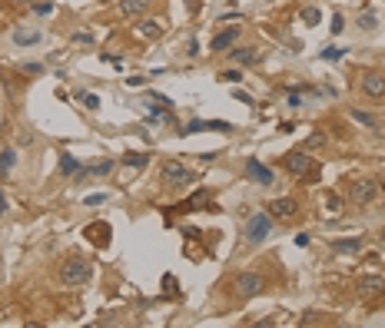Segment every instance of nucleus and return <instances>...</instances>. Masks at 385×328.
<instances>
[{"instance_id":"obj_24","label":"nucleus","mask_w":385,"mask_h":328,"mask_svg":"<svg viewBox=\"0 0 385 328\" xmlns=\"http://www.w3.org/2000/svg\"><path fill=\"white\" fill-rule=\"evenodd\" d=\"M76 100H80L90 113H96V110H100V96H96V93H76Z\"/></svg>"},{"instance_id":"obj_32","label":"nucleus","mask_w":385,"mask_h":328,"mask_svg":"<svg viewBox=\"0 0 385 328\" xmlns=\"http://www.w3.org/2000/svg\"><path fill=\"white\" fill-rule=\"evenodd\" d=\"M206 129H216V133H233L236 126H233V123H226V120H209V123H206Z\"/></svg>"},{"instance_id":"obj_43","label":"nucleus","mask_w":385,"mask_h":328,"mask_svg":"<svg viewBox=\"0 0 385 328\" xmlns=\"http://www.w3.org/2000/svg\"><path fill=\"white\" fill-rule=\"evenodd\" d=\"M127 83H130V86H143V83H146V76H130Z\"/></svg>"},{"instance_id":"obj_3","label":"nucleus","mask_w":385,"mask_h":328,"mask_svg":"<svg viewBox=\"0 0 385 328\" xmlns=\"http://www.w3.org/2000/svg\"><path fill=\"white\" fill-rule=\"evenodd\" d=\"M269 232H272V215L269 212H253L246 219V226H242V239H246L249 246H259Z\"/></svg>"},{"instance_id":"obj_46","label":"nucleus","mask_w":385,"mask_h":328,"mask_svg":"<svg viewBox=\"0 0 385 328\" xmlns=\"http://www.w3.org/2000/svg\"><path fill=\"white\" fill-rule=\"evenodd\" d=\"M379 189H385V183H379Z\"/></svg>"},{"instance_id":"obj_30","label":"nucleus","mask_w":385,"mask_h":328,"mask_svg":"<svg viewBox=\"0 0 385 328\" xmlns=\"http://www.w3.org/2000/svg\"><path fill=\"white\" fill-rule=\"evenodd\" d=\"M87 172H93V176H107V172H113V159H103V163H96V166H90Z\"/></svg>"},{"instance_id":"obj_33","label":"nucleus","mask_w":385,"mask_h":328,"mask_svg":"<svg viewBox=\"0 0 385 328\" xmlns=\"http://www.w3.org/2000/svg\"><path fill=\"white\" fill-rule=\"evenodd\" d=\"M342 53H346V50H342V47H326V50H322L319 57H322V60H339Z\"/></svg>"},{"instance_id":"obj_39","label":"nucleus","mask_w":385,"mask_h":328,"mask_svg":"<svg viewBox=\"0 0 385 328\" xmlns=\"http://www.w3.org/2000/svg\"><path fill=\"white\" fill-rule=\"evenodd\" d=\"M33 10H37V13H50V10H53V4H50V0H40Z\"/></svg>"},{"instance_id":"obj_27","label":"nucleus","mask_w":385,"mask_h":328,"mask_svg":"<svg viewBox=\"0 0 385 328\" xmlns=\"http://www.w3.org/2000/svg\"><path fill=\"white\" fill-rule=\"evenodd\" d=\"M190 133H206V120H190L183 129H179V136H190Z\"/></svg>"},{"instance_id":"obj_20","label":"nucleus","mask_w":385,"mask_h":328,"mask_svg":"<svg viewBox=\"0 0 385 328\" xmlns=\"http://www.w3.org/2000/svg\"><path fill=\"white\" fill-rule=\"evenodd\" d=\"M332 249H335V252H359L362 242H359V239H335Z\"/></svg>"},{"instance_id":"obj_4","label":"nucleus","mask_w":385,"mask_h":328,"mask_svg":"<svg viewBox=\"0 0 385 328\" xmlns=\"http://www.w3.org/2000/svg\"><path fill=\"white\" fill-rule=\"evenodd\" d=\"M90 278H93V269H90V262H83V259H67L64 265H60V282L64 285H87Z\"/></svg>"},{"instance_id":"obj_7","label":"nucleus","mask_w":385,"mask_h":328,"mask_svg":"<svg viewBox=\"0 0 385 328\" xmlns=\"http://www.w3.org/2000/svg\"><path fill=\"white\" fill-rule=\"evenodd\" d=\"M375 196H379V183H375V179H355V183L349 186V202H352V206H369Z\"/></svg>"},{"instance_id":"obj_5","label":"nucleus","mask_w":385,"mask_h":328,"mask_svg":"<svg viewBox=\"0 0 385 328\" xmlns=\"http://www.w3.org/2000/svg\"><path fill=\"white\" fill-rule=\"evenodd\" d=\"M266 292V278L259 272H242V275L233 278V295L236 298H256Z\"/></svg>"},{"instance_id":"obj_29","label":"nucleus","mask_w":385,"mask_h":328,"mask_svg":"<svg viewBox=\"0 0 385 328\" xmlns=\"http://www.w3.org/2000/svg\"><path fill=\"white\" fill-rule=\"evenodd\" d=\"M322 146H326V133H312V136L302 143V149H322Z\"/></svg>"},{"instance_id":"obj_35","label":"nucleus","mask_w":385,"mask_h":328,"mask_svg":"<svg viewBox=\"0 0 385 328\" xmlns=\"http://www.w3.org/2000/svg\"><path fill=\"white\" fill-rule=\"evenodd\" d=\"M302 325H316V322H322V315L319 312H306V318H299Z\"/></svg>"},{"instance_id":"obj_23","label":"nucleus","mask_w":385,"mask_h":328,"mask_svg":"<svg viewBox=\"0 0 385 328\" xmlns=\"http://www.w3.org/2000/svg\"><path fill=\"white\" fill-rule=\"evenodd\" d=\"M355 27H359V30H375V27H379V17H375V13H362L359 20H355Z\"/></svg>"},{"instance_id":"obj_11","label":"nucleus","mask_w":385,"mask_h":328,"mask_svg":"<svg viewBox=\"0 0 385 328\" xmlns=\"http://www.w3.org/2000/svg\"><path fill=\"white\" fill-rule=\"evenodd\" d=\"M150 7H153V0H120V4H116V13L133 20V17H143Z\"/></svg>"},{"instance_id":"obj_12","label":"nucleus","mask_w":385,"mask_h":328,"mask_svg":"<svg viewBox=\"0 0 385 328\" xmlns=\"http://www.w3.org/2000/svg\"><path fill=\"white\" fill-rule=\"evenodd\" d=\"M382 292H385V278L382 275H369V278L359 282V298H375V295H382Z\"/></svg>"},{"instance_id":"obj_31","label":"nucleus","mask_w":385,"mask_h":328,"mask_svg":"<svg viewBox=\"0 0 385 328\" xmlns=\"http://www.w3.org/2000/svg\"><path fill=\"white\" fill-rule=\"evenodd\" d=\"M216 80H219V83H239L242 73H239V70H222V73H216Z\"/></svg>"},{"instance_id":"obj_41","label":"nucleus","mask_w":385,"mask_h":328,"mask_svg":"<svg viewBox=\"0 0 385 328\" xmlns=\"http://www.w3.org/2000/svg\"><path fill=\"white\" fill-rule=\"evenodd\" d=\"M286 103H289L292 110H299V106H302V96H299V93H289V100H286Z\"/></svg>"},{"instance_id":"obj_17","label":"nucleus","mask_w":385,"mask_h":328,"mask_svg":"<svg viewBox=\"0 0 385 328\" xmlns=\"http://www.w3.org/2000/svg\"><path fill=\"white\" fill-rule=\"evenodd\" d=\"M60 172H64V176H80L83 166L76 163V156H70V152H60Z\"/></svg>"},{"instance_id":"obj_37","label":"nucleus","mask_w":385,"mask_h":328,"mask_svg":"<svg viewBox=\"0 0 385 328\" xmlns=\"http://www.w3.org/2000/svg\"><path fill=\"white\" fill-rule=\"evenodd\" d=\"M342 30H346V20L335 13V17H332V33H342Z\"/></svg>"},{"instance_id":"obj_40","label":"nucleus","mask_w":385,"mask_h":328,"mask_svg":"<svg viewBox=\"0 0 385 328\" xmlns=\"http://www.w3.org/2000/svg\"><path fill=\"white\" fill-rule=\"evenodd\" d=\"M233 96H236V100H239V103H253V96H249L246 90H233Z\"/></svg>"},{"instance_id":"obj_45","label":"nucleus","mask_w":385,"mask_h":328,"mask_svg":"<svg viewBox=\"0 0 385 328\" xmlns=\"http://www.w3.org/2000/svg\"><path fill=\"white\" fill-rule=\"evenodd\" d=\"M190 10H193V13L199 10V0H190Z\"/></svg>"},{"instance_id":"obj_36","label":"nucleus","mask_w":385,"mask_h":328,"mask_svg":"<svg viewBox=\"0 0 385 328\" xmlns=\"http://www.w3.org/2000/svg\"><path fill=\"white\" fill-rule=\"evenodd\" d=\"M73 43H93V33H73Z\"/></svg>"},{"instance_id":"obj_18","label":"nucleus","mask_w":385,"mask_h":328,"mask_svg":"<svg viewBox=\"0 0 385 328\" xmlns=\"http://www.w3.org/2000/svg\"><path fill=\"white\" fill-rule=\"evenodd\" d=\"M120 163L127 166V169H143V166L150 163V156H146V152H123Z\"/></svg>"},{"instance_id":"obj_25","label":"nucleus","mask_w":385,"mask_h":328,"mask_svg":"<svg viewBox=\"0 0 385 328\" xmlns=\"http://www.w3.org/2000/svg\"><path fill=\"white\" fill-rule=\"evenodd\" d=\"M352 120L362 123V126H369V129H379V120H375V116H369V113H362V110H352Z\"/></svg>"},{"instance_id":"obj_10","label":"nucleus","mask_w":385,"mask_h":328,"mask_svg":"<svg viewBox=\"0 0 385 328\" xmlns=\"http://www.w3.org/2000/svg\"><path fill=\"white\" fill-rule=\"evenodd\" d=\"M246 176L253 179L256 186H272L276 183V176H272V169H266L259 159H246Z\"/></svg>"},{"instance_id":"obj_26","label":"nucleus","mask_w":385,"mask_h":328,"mask_svg":"<svg viewBox=\"0 0 385 328\" xmlns=\"http://www.w3.org/2000/svg\"><path fill=\"white\" fill-rule=\"evenodd\" d=\"M163 292L170 298H179V282H176V275H163Z\"/></svg>"},{"instance_id":"obj_6","label":"nucleus","mask_w":385,"mask_h":328,"mask_svg":"<svg viewBox=\"0 0 385 328\" xmlns=\"http://www.w3.org/2000/svg\"><path fill=\"white\" fill-rule=\"evenodd\" d=\"M359 90L366 100H385V73L382 70H366L359 76Z\"/></svg>"},{"instance_id":"obj_28","label":"nucleus","mask_w":385,"mask_h":328,"mask_svg":"<svg viewBox=\"0 0 385 328\" xmlns=\"http://www.w3.org/2000/svg\"><path fill=\"white\" fill-rule=\"evenodd\" d=\"M146 100H150V103H146V106H166V110H173V100H170V96H159V93H150V96H146Z\"/></svg>"},{"instance_id":"obj_19","label":"nucleus","mask_w":385,"mask_h":328,"mask_svg":"<svg viewBox=\"0 0 385 328\" xmlns=\"http://www.w3.org/2000/svg\"><path fill=\"white\" fill-rule=\"evenodd\" d=\"M13 166H17V149H10V146L0 149V176H7Z\"/></svg>"},{"instance_id":"obj_22","label":"nucleus","mask_w":385,"mask_h":328,"mask_svg":"<svg viewBox=\"0 0 385 328\" xmlns=\"http://www.w3.org/2000/svg\"><path fill=\"white\" fill-rule=\"evenodd\" d=\"M342 206H346V199H342L339 192L329 189V192H326V209H329V212H342Z\"/></svg>"},{"instance_id":"obj_2","label":"nucleus","mask_w":385,"mask_h":328,"mask_svg":"<svg viewBox=\"0 0 385 328\" xmlns=\"http://www.w3.org/2000/svg\"><path fill=\"white\" fill-rule=\"evenodd\" d=\"M159 179H163V186H170V189H183V186L196 183V172L190 166H183L179 159H166L163 169H159Z\"/></svg>"},{"instance_id":"obj_15","label":"nucleus","mask_w":385,"mask_h":328,"mask_svg":"<svg viewBox=\"0 0 385 328\" xmlns=\"http://www.w3.org/2000/svg\"><path fill=\"white\" fill-rule=\"evenodd\" d=\"M136 33L146 40H156L163 37V24H156V20H143V24H136Z\"/></svg>"},{"instance_id":"obj_13","label":"nucleus","mask_w":385,"mask_h":328,"mask_svg":"<svg viewBox=\"0 0 385 328\" xmlns=\"http://www.w3.org/2000/svg\"><path fill=\"white\" fill-rule=\"evenodd\" d=\"M239 40V27H229V30H222V33H216L213 37V50L219 53V50H229V47Z\"/></svg>"},{"instance_id":"obj_16","label":"nucleus","mask_w":385,"mask_h":328,"mask_svg":"<svg viewBox=\"0 0 385 328\" xmlns=\"http://www.w3.org/2000/svg\"><path fill=\"white\" fill-rule=\"evenodd\" d=\"M229 60H233V63H256L259 50H256V47H239V50L229 53Z\"/></svg>"},{"instance_id":"obj_14","label":"nucleus","mask_w":385,"mask_h":328,"mask_svg":"<svg viewBox=\"0 0 385 328\" xmlns=\"http://www.w3.org/2000/svg\"><path fill=\"white\" fill-rule=\"evenodd\" d=\"M13 43H17V47H33V43H40V30L17 27V30H13Z\"/></svg>"},{"instance_id":"obj_21","label":"nucleus","mask_w":385,"mask_h":328,"mask_svg":"<svg viewBox=\"0 0 385 328\" xmlns=\"http://www.w3.org/2000/svg\"><path fill=\"white\" fill-rule=\"evenodd\" d=\"M299 20H302L306 27H316L319 20H322V13L316 10V7H306V10H299Z\"/></svg>"},{"instance_id":"obj_34","label":"nucleus","mask_w":385,"mask_h":328,"mask_svg":"<svg viewBox=\"0 0 385 328\" xmlns=\"http://www.w3.org/2000/svg\"><path fill=\"white\" fill-rule=\"evenodd\" d=\"M20 73H30V76H37V73H44V63H24V67H20Z\"/></svg>"},{"instance_id":"obj_42","label":"nucleus","mask_w":385,"mask_h":328,"mask_svg":"<svg viewBox=\"0 0 385 328\" xmlns=\"http://www.w3.org/2000/svg\"><path fill=\"white\" fill-rule=\"evenodd\" d=\"M196 53H199V43L190 40V43H186V57H196Z\"/></svg>"},{"instance_id":"obj_9","label":"nucleus","mask_w":385,"mask_h":328,"mask_svg":"<svg viewBox=\"0 0 385 328\" xmlns=\"http://www.w3.org/2000/svg\"><path fill=\"white\" fill-rule=\"evenodd\" d=\"M266 212H269L272 219H279V222H292V219L299 215V202H296V199H289V196L272 199L269 206H266Z\"/></svg>"},{"instance_id":"obj_38","label":"nucleus","mask_w":385,"mask_h":328,"mask_svg":"<svg viewBox=\"0 0 385 328\" xmlns=\"http://www.w3.org/2000/svg\"><path fill=\"white\" fill-rule=\"evenodd\" d=\"M100 202H107L103 192H93V196H87V206H100Z\"/></svg>"},{"instance_id":"obj_1","label":"nucleus","mask_w":385,"mask_h":328,"mask_svg":"<svg viewBox=\"0 0 385 328\" xmlns=\"http://www.w3.org/2000/svg\"><path fill=\"white\" fill-rule=\"evenodd\" d=\"M282 166H286V172H289V176L306 179V183H316V176H319V169H316V163H312L309 149H302V146H299V149H292V152H286Z\"/></svg>"},{"instance_id":"obj_44","label":"nucleus","mask_w":385,"mask_h":328,"mask_svg":"<svg viewBox=\"0 0 385 328\" xmlns=\"http://www.w3.org/2000/svg\"><path fill=\"white\" fill-rule=\"evenodd\" d=\"M4 212H7V196L0 192V215H4Z\"/></svg>"},{"instance_id":"obj_8","label":"nucleus","mask_w":385,"mask_h":328,"mask_svg":"<svg viewBox=\"0 0 385 328\" xmlns=\"http://www.w3.org/2000/svg\"><path fill=\"white\" fill-rule=\"evenodd\" d=\"M83 235L90 239V246L93 249H110V235H113V226H110L107 219H96V222H90L87 229H83Z\"/></svg>"}]
</instances>
